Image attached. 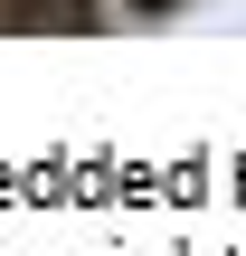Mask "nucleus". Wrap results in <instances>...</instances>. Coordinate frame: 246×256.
<instances>
[{
	"label": "nucleus",
	"mask_w": 246,
	"mask_h": 256,
	"mask_svg": "<svg viewBox=\"0 0 246 256\" xmlns=\"http://www.w3.org/2000/svg\"><path fill=\"white\" fill-rule=\"evenodd\" d=\"M0 28H9V0H0Z\"/></svg>",
	"instance_id": "3"
},
{
	"label": "nucleus",
	"mask_w": 246,
	"mask_h": 256,
	"mask_svg": "<svg viewBox=\"0 0 246 256\" xmlns=\"http://www.w3.org/2000/svg\"><path fill=\"white\" fill-rule=\"evenodd\" d=\"M114 19V0H9V28H47V38H95Z\"/></svg>",
	"instance_id": "1"
},
{
	"label": "nucleus",
	"mask_w": 246,
	"mask_h": 256,
	"mask_svg": "<svg viewBox=\"0 0 246 256\" xmlns=\"http://www.w3.org/2000/svg\"><path fill=\"white\" fill-rule=\"evenodd\" d=\"M123 19H171V10H190V0H114Z\"/></svg>",
	"instance_id": "2"
}]
</instances>
